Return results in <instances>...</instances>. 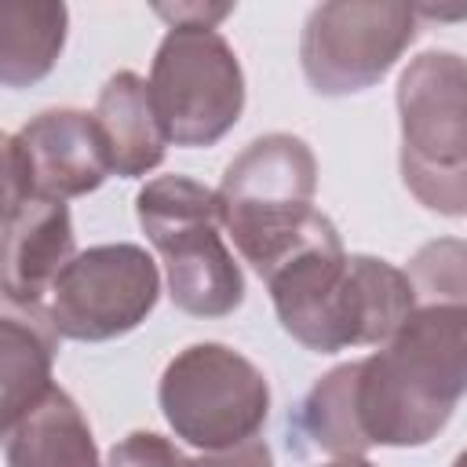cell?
<instances>
[{
	"mask_svg": "<svg viewBox=\"0 0 467 467\" xmlns=\"http://www.w3.org/2000/svg\"><path fill=\"white\" fill-rule=\"evenodd\" d=\"M281 328L317 354L387 343L416 310L405 270L376 255H350L328 215L266 277Z\"/></svg>",
	"mask_w": 467,
	"mask_h": 467,
	"instance_id": "obj_1",
	"label": "cell"
},
{
	"mask_svg": "<svg viewBox=\"0 0 467 467\" xmlns=\"http://www.w3.org/2000/svg\"><path fill=\"white\" fill-rule=\"evenodd\" d=\"M467 394V310L416 306L401 328L358 361V420L368 445L434 441Z\"/></svg>",
	"mask_w": 467,
	"mask_h": 467,
	"instance_id": "obj_2",
	"label": "cell"
},
{
	"mask_svg": "<svg viewBox=\"0 0 467 467\" xmlns=\"http://www.w3.org/2000/svg\"><path fill=\"white\" fill-rule=\"evenodd\" d=\"M223 230L259 277H266L310 234L317 193L314 150L288 131H270L248 142L219 182Z\"/></svg>",
	"mask_w": 467,
	"mask_h": 467,
	"instance_id": "obj_3",
	"label": "cell"
},
{
	"mask_svg": "<svg viewBox=\"0 0 467 467\" xmlns=\"http://www.w3.org/2000/svg\"><path fill=\"white\" fill-rule=\"evenodd\" d=\"M135 215L164 263L168 296L182 314L226 317L244 303V274L223 241L215 190L186 175H157L139 190Z\"/></svg>",
	"mask_w": 467,
	"mask_h": 467,
	"instance_id": "obj_4",
	"label": "cell"
},
{
	"mask_svg": "<svg viewBox=\"0 0 467 467\" xmlns=\"http://www.w3.org/2000/svg\"><path fill=\"white\" fill-rule=\"evenodd\" d=\"M401 120V182L438 215H467V58L416 55L394 91Z\"/></svg>",
	"mask_w": 467,
	"mask_h": 467,
	"instance_id": "obj_5",
	"label": "cell"
},
{
	"mask_svg": "<svg viewBox=\"0 0 467 467\" xmlns=\"http://www.w3.org/2000/svg\"><path fill=\"white\" fill-rule=\"evenodd\" d=\"M157 401L175 438L201 452H223L259 434L270 416V383L241 350L193 343L164 365Z\"/></svg>",
	"mask_w": 467,
	"mask_h": 467,
	"instance_id": "obj_6",
	"label": "cell"
},
{
	"mask_svg": "<svg viewBox=\"0 0 467 467\" xmlns=\"http://www.w3.org/2000/svg\"><path fill=\"white\" fill-rule=\"evenodd\" d=\"M150 99L171 146H215L244 109L237 51L215 26H168L150 66Z\"/></svg>",
	"mask_w": 467,
	"mask_h": 467,
	"instance_id": "obj_7",
	"label": "cell"
},
{
	"mask_svg": "<svg viewBox=\"0 0 467 467\" xmlns=\"http://www.w3.org/2000/svg\"><path fill=\"white\" fill-rule=\"evenodd\" d=\"M416 7L398 0L317 4L299 36V66L317 95L339 99L379 84L416 40Z\"/></svg>",
	"mask_w": 467,
	"mask_h": 467,
	"instance_id": "obj_8",
	"label": "cell"
},
{
	"mask_svg": "<svg viewBox=\"0 0 467 467\" xmlns=\"http://www.w3.org/2000/svg\"><path fill=\"white\" fill-rule=\"evenodd\" d=\"M161 296V270L139 244H95L77 252L51 288L47 314L58 336L106 343L139 328Z\"/></svg>",
	"mask_w": 467,
	"mask_h": 467,
	"instance_id": "obj_9",
	"label": "cell"
},
{
	"mask_svg": "<svg viewBox=\"0 0 467 467\" xmlns=\"http://www.w3.org/2000/svg\"><path fill=\"white\" fill-rule=\"evenodd\" d=\"M113 175L95 113L44 109L4 139V204L22 197L69 201Z\"/></svg>",
	"mask_w": 467,
	"mask_h": 467,
	"instance_id": "obj_10",
	"label": "cell"
},
{
	"mask_svg": "<svg viewBox=\"0 0 467 467\" xmlns=\"http://www.w3.org/2000/svg\"><path fill=\"white\" fill-rule=\"evenodd\" d=\"M77 255L66 201L22 197L4 204V303L33 306L51 296L58 274Z\"/></svg>",
	"mask_w": 467,
	"mask_h": 467,
	"instance_id": "obj_11",
	"label": "cell"
},
{
	"mask_svg": "<svg viewBox=\"0 0 467 467\" xmlns=\"http://www.w3.org/2000/svg\"><path fill=\"white\" fill-rule=\"evenodd\" d=\"M95 124L106 139L113 175L135 179L153 171L168 153V131L150 99V80L131 69L113 73L95 99Z\"/></svg>",
	"mask_w": 467,
	"mask_h": 467,
	"instance_id": "obj_12",
	"label": "cell"
},
{
	"mask_svg": "<svg viewBox=\"0 0 467 467\" xmlns=\"http://www.w3.org/2000/svg\"><path fill=\"white\" fill-rule=\"evenodd\" d=\"M58 350V328L44 303H4L0 317V416L4 431L18 423L55 383L51 365Z\"/></svg>",
	"mask_w": 467,
	"mask_h": 467,
	"instance_id": "obj_13",
	"label": "cell"
},
{
	"mask_svg": "<svg viewBox=\"0 0 467 467\" xmlns=\"http://www.w3.org/2000/svg\"><path fill=\"white\" fill-rule=\"evenodd\" d=\"M4 460L7 467H99V449L80 405L51 387L4 431Z\"/></svg>",
	"mask_w": 467,
	"mask_h": 467,
	"instance_id": "obj_14",
	"label": "cell"
},
{
	"mask_svg": "<svg viewBox=\"0 0 467 467\" xmlns=\"http://www.w3.org/2000/svg\"><path fill=\"white\" fill-rule=\"evenodd\" d=\"M69 29V7L55 0H7L0 7V84L29 88L44 80Z\"/></svg>",
	"mask_w": 467,
	"mask_h": 467,
	"instance_id": "obj_15",
	"label": "cell"
},
{
	"mask_svg": "<svg viewBox=\"0 0 467 467\" xmlns=\"http://www.w3.org/2000/svg\"><path fill=\"white\" fill-rule=\"evenodd\" d=\"M354 390H358V361H347L325 372L296 409V420H292L296 438H303L310 449L328 452L336 460L365 456L372 445L361 431Z\"/></svg>",
	"mask_w": 467,
	"mask_h": 467,
	"instance_id": "obj_16",
	"label": "cell"
},
{
	"mask_svg": "<svg viewBox=\"0 0 467 467\" xmlns=\"http://www.w3.org/2000/svg\"><path fill=\"white\" fill-rule=\"evenodd\" d=\"M416 306H460L467 310V241L438 237L416 248L405 266Z\"/></svg>",
	"mask_w": 467,
	"mask_h": 467,
	"instance_id": "obj_17",
	"label": "cell"
},
{
	"mask_svg": "<svg viewBox=\"0 0 467 467\" xmlns=\"http://www.w3.org/2000/svg\"><path fill=\"white\" fill-rule=\"evenodd\" d=\"M106 467H197V460L157 431H131L109 449Z\"/></svg>",
	"mask_w": 467,
	"mask_h": 467,
	"instance_id": "obj_18",
	"label": "cell"
},
{
	"mask_svg": "<svg viewBox=\"0 0 467 467\" xmlns=\"http://www.w3.org/2000/svg\"><path fill=\"white\" fill-rule=\"evenodd\" d=\"M197 467H274V456H270V449H266L263 438H252L244 445L197 456Z\"/></svg>",
	"mask_w": 467,
	"mask_h": 467,
	"instance_id": "obj_19",
	"label": "cell"
},
{
	"mask_svg": "<svg viewBox=\"0 0 467 467\" xmlns=\"http://www.w3.org/2000/svg\"><path fill=\"white\" fill-rule=\"evenodd\" d=\"M230 11H234L230 4H175V7L161 4V7H157V15H161V18H168V26H179V22L215 26V22H219V18H226Z\"/></svg>",
	"mask_w": 467,
	"mask_h": 467,
	"instance_id": "obj_20",
	"label": "cell"
},
{
	"mask_svg": "<svg viewBox=\"0 0 467 467\" xmlns=\"http://www.w3.org/2000/svg\"><path fill=\"white\" fill-rule=\"evenodd\" d=\"M325 467H376V463H368L365 456H339V460H332Z\"/></svg>",
	"mask_w": 467,
	"mask_h": 467,
	"instance_id": "obj_21",
	"label": "cell"
},
{
	"mask_svg": "<svg viewBox=\"0 0 467 467\" xmlns=\"http://www.w3.org/2000/svg\"><path fill=\"white\" fill-rule=\"evenodd\" d=\"M449 467H467V449H463V452H460V456H456Z\"/></svg>",
	"mask_w": 467,
	"mask_h": 467,
	"instance_id": "obj_22",
	"label": "cell"
}]
</instances>
